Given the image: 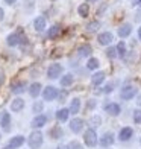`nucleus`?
Listing matches in <instances>:
<instances>
[{"mask_svg":"<svg viewBox=\"0 0 141 149\" xmlns=\"http://www.w3.org/2000/svg\"><path fill=\"white\" fill-rule=\"evenodd\" d=\"M105 111L108 113L109 116H118L120 111H122V108H120L118 104L111 102V104H106V105H105Z\"/></svg>","mask_w":141,"mask_h":149,"instance_id":"ddd939ff","label":"nucleus"},{"mask_svg":"<svg viewBox=\"0 0 141 149\" xmlns=\"http://www.w3.org/2000/svg\"><path fill=\"white\" fill-rule=\"evenodd\" d=\"M68 149H84V146L80 145L79 141L73 140V141H70V143H68Z\"/></svg>","mask_w":141,"mask_h":149,"instance_id":"72a5a7b5","label":"nucleus"},{"mask_svg":"<svg viewBox=\"0 0 141 149\" xmlns=\"http://www.w3.org/2000/svg\"><path fill=\"white\" fill-rule=\"evenodd\" d=\"M5 149H12V148H5Z\"/></svg>","mask_w":141,"mask_h":149,"instance_id":"a18cd8bd","label":"nucleus"},{"mask_svg":"<svg viewBox=\"0 0 141 149\" xmlns=\"http://www.w3.org/2000/svg\"><path fill=\"white\" fill-rule=\"evenodd\" d=\"M56 149H68V146H64V145H59Z\"/></svg>","mask_w":141,"mask_h":149,"instance_id":"79ce46f5","label":"nucleus"},{"mask_svg":"<svg viewBox=\"0 0 141 149\" xmlns=\"http://www.w3.org/2000/svg\"><path fill=\"white\" fill-rule=\"evenodd\" d=\"M24 90H26V82L24 81H18V82L11 84V91L14 94H21V93H24Z\"/></svg>","mask_w":141,"mask_h":149,"instance_id":"2eb2a0df","label":"nucleus"},{"mask_svg":"<svg viewBox=\"0 0 141 149\" xmlns=\"http://www.w3.org/2000/svg\"><path fill=\"white\" fill-rule=\"evenodd\" d=\"M5 82V74L3 73H0V85H2Z\"/></svg>","mask_w":141,"mask_h":149,"instance_id":"58836bf2","label":"nucleus"},{"mask_svg":"<svg viewBox=\"0 0 141 149\" xmlns=\"http://www.w3.org/2000/svg\"><path fill=\"white\" fill-rule=\"evenodd\" d=\"M97 41H99L100 46H109L114 41V35L111 32H102V33H99Z\"/></svg>","mask_w":141,"mask_h":149,"instance_id":"1a4fd4ad","label":"nucleus"},{"mask_svg":"<svg viewBox=\"0 0 141 149\" xmlns=\"http://www.w3.org/2000/svg\"><path fill=\"white\" fill-rule=\"evenodd\" d=\"M137 5H138V6H141V0H138V2H137Z\"/></svg>","mask_w":141,"mask_h":149,"instance_id":"c03bdc74","label":"nucleus"},{"mask_svg":"<svg viewBox=\"0 0 141 149\" xmlns=\"http://www.w3.org/2000/svg\"><path fill=\"white\" fill-rule=\"evenodd\" d=\"M84 141H85V145L88 146V148H94L97 145V132L96 130H93V128H90V130H86L84 132Z\"/></svg>","mask_w":141,"mask_h":149,"instance_id":"7ed1b4c3","label":"nucleus"},{"mask_svg":"<svg viewBox=\"0 0 141 149\" xmlns=\"http://www.w3.org/2000/svg\"><path fill=\"white\" fill-rule=\"evenodd\" d=\"M62 65L61 64H52L49 65V69H47V78H50V79H56L61 76V73H62Z\"/></svg>","mask_w":141,"mask_h":149,"instance_id":"39448f33","label":"nucleus"},{"mask_svg":"<svg viewBox=\"0 0 141 149\" xmlns=\"http://www.w3.org/2000/svg\"><path fill=\"white\" fill-rule=\"evenodd\" d=\"M43 97L44 100H55L58 97V90H56V87H53V85H49V87H46V88L43 90Z\"/></svg>","mask_w":141,"mask_h":149,"instance_id":"0eeeda50","label":"nucleus"},{"mask_svg":"<svg viewBox=\"0 0 141 149\" xmlns=\"http://www.w3.org/2000/svg\"><path fill=\"white\" fill-rule=\"evenodd\" d=\"M5 2L8 3V5H14V3L17 2V0H5Z\"/></svg>","mask_w":141,"mask_h":149,"instance_id":"a19ab883","label":"nucleus"},{"mask_svg":"<svg viewBox=\"0 0 141 149\" xmlns=\"http://www.w3.org/2000/svg\"><path fill=\"white\" fill-rule=\"evenodd\" d=\"M96 100H94V99H90L88 100V104H86V110H93V108H96Z\"/></svg>","mask_w":141,"mask_h":149,"instance_id":"e433bc0d","label":"nucleus"},{"mask_svg":"<svg viewBox=\"0 0 141 149\" xmlns=\"http://www.w3.org/2000/svg\"><path fill=\"white\" fill-rule=\"evenodd\" d=\"M70 114H77L79 111H80V99H77V97H75L70 102Z\"/></svg>","mask_w":141,"mask_h":149,"instance_id":"5701e85b","label":"nucleus"},{"mask_svg":"<svg viewBox=\"0 0 141 149\" xmlns=\"http://www.w3.org/2000/svg\"><path fill=\"white\" fill-rule=\"evenodd\" d=\"M28 145L30 146V149H38L39 146H41L43 145V134H41V131H38V130L32 131L30 135L28 137Z\"/></svg>","mask_w":141,"mask_h":149,"instance_id":"f257e3e1","label":"nucleus"},{"mask_svg":"<svg viewBox=\"0 0 141 149\" xmlns=\"http://www.w3.org/2000/svg\"><path fill=\"white\" fill-rule=\"evenodd\" d=\"M33 28H35V31L41 32L46 29V18L44 17H37L35 20H33Z\"/></svg>","mask_w":141,"mask_h":149,"instance_id":"4be33fe9","label":"nucleus"},{"mask_svg":"<svg viewBox=\"0 0 141 149\" xmlns=\"http://www.w3.org/2000/svg\"><path fill=\"white\" fill-rule=\"evenodd\" d=\"M99 28H100V22H97V20H94V22H90L88 24H86V31H90V32L97 31Z\"/></svg>","mask_w":141,"mask_h":149,"instance_id":"2f4dec72","label":"nucleus"},{"mask_svg":"<svg viewBox=\"0 0 141 149\" xmlns=\"http://www.w3.org/2000/svg\"><path fill=\"white\" fill-rule=\"evenodd\" d=\"M77 53H79V56H82V58H88L93 53V47L90 44H80L77 47Z\"/></svg>","mask_w":141,"mask_h":149,"instance_id":"4468645a","label":"nucleus"},{"mask_svg":"<svg viewBox=\"0 0 141 149\" xmlns=\"http://www.w3.org/2000/svg\"><path fill=\"white\" fill-rule=\"evenodd\" d=\"M117 53H118L120 58H124L126 56V44H124V41H120L117 44Z\"/></svg>","mask_w":141,"mask_h":149,"instance_id":"c756f323","label":"nucleus"},{"mask_svg":"<svg viewBox=\"0 0 141 149\" xmlns=\"http://www.w3.org/2000/svg\"><path fill=\"white\" fill-rule=\"evenodd\" d=\"M137 94H138V91L133 85H124L122 88V91H120V97L123 100H131V99L135 97Z\"/></svg>","mask_w":141,"mask_h":149,"instance_id":"20e7f679","label":"nucleus"},{"mask_svg":"<svg viewBox=\"0 0 141 149\" xmlns=\"http://www.w3.org/2000/svg\"><path fill=\"white\" fill-rule=\"evenodd\" d=\"M112 90H114V84H106L103 88H102V91L103 93H106V94H109V93H112Z\"/></svg>","mask_w":141,"mask_h":149,"instance_id":"c9c22d12","label":"nucleus"},{"mask_svg":"<svg viewBox=\"0 0 141 149\" xmlns=\"http://www.w3.org/2000/svg\"><path fill=\"white\" fill-rule=\"evenodd\" d=\"M24 108V100L23 99H20V97H17V99H12V102H11V110L14 111V113H20Z\"/></svg>","mask_w":141,"mask_h":149,"instance_id":"f3484780","label":"nucleus"},{"mask_svg":"<svg viewBox=\"0 0 141 149\" xmlns=\"http://www.w3.org/2000/svg\"><path fill=\"white\" fill-rule=\"evenodd\" d=\"M106 56H108L109 59H115L118 56L117 47H108V49H106Z\"/></svg>","mask_w":141,"mask_h":149,"instance_id":"7c9ffc66","label":"nucleus"},{"mask_svg":"<svg viewBox=\"0 0 141 149\" xmlns=\"http://www.w3.org/2000/svg\"><path fill=\"white\" fill-rule=\"evenodd\" d=\"M138 38H140V41H141V28L138 29Z\"/></svg>","mask_w":141,"mask_h":149,"instance_id":"37998d69","label":"nucleus"},{"mask_svg":"<svg viewBox=\"0 0 141 149\" xmlns=\"http://www.w3.org/2000/svg\"><path fill=\"white\" fill-rule=\"evenodd\" d=\"M3 17H5V12H3V9H2V8H0V22L3 20Z\"/></svg>","mask_w":141,"mask_h":149,"instance_id":"ea45409f","label":"nucleus"},{"mask_svg":"<svg viewBox=\"0 0 141 149\" xmlns=\"http://www.w3.org/2000/svg\"><path fill=\"white\" fill-rule=\"evenodd\" d=\"M88 125L93 128V130H96V128H99L100 125H102V117L97 116V114H96V116H93V117L88 120Z\"/></svg>","mask_w":141,"mask_h":149,"instance_id":"cd10ccee","label":"nucleus"},{"mask_svg":"<svg viewBox=\"0 0 141 149\" xmlns=\"http://www.w3.org/2000/svg\"><path fill=\"white\" fill-rule=\"evenodd\" d=\"M84 120L82 119H79V117H75L71 122H70V130L71 132H75V134H79V132H82L84 130Z\"/></svg>","mask_w":141,"mask_h":149,"instance_id":"f8f14e48","label":"nucleus"},{"mask_svg":"<svg viewBox=\"0 0 141 149\" xmlns=\"http://www.w3.org/2000/svg\"><path fill=\"white\" fill-rule=\"evenodd\" d=\"M62 135H64V131H62L61 126H53L52 130H50V137L53 140H59Z\"/></svg>","mask_w":141,"mask_h":149,"instance_id":"b1692460","label":"nucleus"},{"mask_svg":"<svg viewBox=\"0 0 141 149\" xmlns=\"http://www.w3.org/2000/svg\"><path fill=\"white\" fill-rule=\"evenodd\" d=\"M99 59L97 58H88V61H86V69L88 70H97L99 69Z\"/></svg>","mask_w":141,"mask_h":149,"instance_id":"c85d7f7f","label":"nucleus"},{"mask_svg":"<svg viewBox=\"0 0 141 149\" xmlns=\"http://www.w3.org/2000/svg\"><path fill=\"white\" fill-rule=\"evenodd\" d=\"M21 41H26V37H23L21 28H20L15 33H9L8 38H6V44H8L9 47H15V46H18Z\"/></svg>","mask_w":141,"mask_h":149,"instance_id":"f03ea898","label":"nucleus"},{"mask_svg":"<svg viewBox=\"0 0 141 149\" xmlns=\"http://www.w3.org/2000/svg\"><path fill=\"white\" fill-rule=\"evenodd\" d=\"M68 116H70V110H68V108H61V110L56 111V119L61 122V123L68 120Z\"/></svg>","mask_w":141,"mask_h":149,"instance_id":"6ab92c4d","label":"nucleus"},{"mask_svg":"<svg viewBox=\"0 0 141 149\" xmlns=\"http://www.w3.org/2000/svg\"><path fill=\"white\" fill-rule=\"evenodd\" d=\"M91 82H93V85L103 84V82H105V73H103V72H96V73L91 76Z\"/></svg>","mask_w":141,"mask_h":149,"instance_id":"412c9836","label":"nucleus"},{"mask_svg":"<svg viewBox=\"0 0 141 149\" xmlns=\"http://www.w3.org/2000/svg\"><path fill=\"white\" fill-rule=\"evenodd\" d=\"M47 120H49V119H47L46 114H37V116L32 119V123H30V126L33 128V130H39V128L46 126Z\"/></svg>","mask_w":141,"mask_h":149,"instance_id":"423d86ee","label":"nucleus"},{"mask_svg":"<svg viewBox=\"0 0 141 149\" xmlns=\"http://www.w3.org/2000/svg\"><path fill=\"white\" fill-rule=\"evenodd\" d=\"M77 12H79V15L80 17H88L90 14V5L88 3H82V5H79V8H77Z\"/></svg>","mask_w":141,"mask_h":149,"instance_id":"bb28decb","label":"nucleus"},{"mask_svg":"<svg viewBox=\"0 0 141 149\" xmlns=\"http://www.w3.org/2000/svg\"><path fill=\"white\" fill-rule=\"evenodd\" d=\"M73 82H75V78H73V74L67 73L61 78V87H70Z\"/></svg>","mask_w":141,"mask_h":149,"instance_id":"a878e982","label":"nucleus"},{"mask_svg":"<svg viewBox=\"0 0 141 149\" xmlns=\"http://www.w3.org/2000/svg\"><path fill=\"white\" fill-rule=\"evenodd\" d=\"M131 32H132V24H129V23H123V24L118 28V35L122 37V38L129 37Z\"/></svg>","mask_w":141,"mask_h":149,"instance_id":"dca6fc26","label":"nucleus"},{"mask_svg":"<svg viewBox=\"0 0 141 149\" xmlns=\"http://www.w3.org/2000/svg\"><path fill=\"white\" fill-rule=\"evenodd\" d=\"M0 126L3 128L5 132H9V130H11V114H8L6 111L0 114Z\"/></svg>","mask_w":141,"mask_h":149,"instance_id":"9d476101","label":"nucleus"},{"mask_svg":"<svg viewBox=\"0 0 141 149\" xmlns=\"http://www.w3.org/2000/svg\"><path fill=\"white\" fill-rule=\"evenodd\" d=\"M133 122H135V123H141V111L140 110H135L133 111Z\"/></svg>","mask_w":141,"mask_h":149,"instance_id":"f704fd0d","label":"nucleus"},{"mask_svg":"<svg viewBox=\"0 0 141 149\" xmlns=\"http://www.w3.org/2000/svg\"><path fill=\"white\" fill-rule=\"evenodd\" d=\"M140 143H141V139H140Z\"/></svg>","mask_w":141,"mask_h":149,"instance_id":"49530a36","label":"nucleus"},{"mask_svg":"<svg viewBox=\"0 0 141 149\" xmlns=\"http://www.w3.org/2000/svg\"><path fill=\"white\" fill-rule=\"evenodd\" d=\"M59 33H61V26H59V24H53L52 28L49 29V32H47V37L53 40V38H56Z\"/></svg>","mask_w":141,"mask_h":149,"instance_id":"393cba45","label":"nucleus"},{"mask_svg":"<svg viewBox=\"0 0 141 149\" xmlns=\"http://www.w3.org/2000/svg\"><path fill=\"white\" fill-rule=\"evenodd\" d=\"M114 141H115V137H114V134H112L111 131H108V132H105L102 137H100L99 143H100V146H103V148H109V146L114 145Z\"/></svg>","mask_w":141,"mask_h":149,"instance_id":"6e6552de","label":"nucleus"},{"mask_svg":"<svg viewBox=\"0 0 141 149\" xmlns=\"http://www.w3.org/2000/svg\"><path fill=\"white\" fill-rule=\"evenodd\" d=\"M23 143H24V137H23V135H15V137H12L9 140V148L15 149V148L23 146Z\"/></svg>","mask_w":141,"mask_h":149,"instance_id":"aec40b11","label":"nucleus"},{"mask_svg":"<svg viewBox=\"0 0 141 149\" xmlns=\"http://www.w3.org/2000/svg\"><path fill=\"white\" fill-rule=\"evenodd\" d=\"M132 135H133V130H132V128L131 126H124L118 132V140L120 141H129L132 139Z\"/></svg>","mask_w":141,"mask_h":149,"instance_id":"9b49d317","label":"nucleus"},{"mask_svg":"<svg viewBox=\"0 0 141 149\" xmlns=\"http://www.w3.org/2000/svg\"><path fill=\"white\" fill-rule=\"evenodd\" d=\"M43 102H38V100H37V102L35 104H33V107H32V110H33V113H35V114H41V111H43Z\"/></svg>","mask_w":141,"mask_h":149,"instance_id":"473e14b6","label":"nucleus"},{"mask_svg":"<svg viewBox=\"0 0 141 149\" xmlns=\"http://www.w3.org/2000/svg\"><path fill=\"white\" fill-rule=\"evenodd\" d=\"M137 105L141 107V94H138V96H137Z\"/></svg>","mask_w":141,"mask_h":149,"instance_id":"4c0bfd02","label":"nucleus"},{"mask_svg":"<svg viewBox=\"0 0 141 149\" xmlns=\"http://www.w3.org/2000/svg\"><path fill=\"white\" fill-rule=\"evenodd\" d=\"M41 88H43V87H41V84H39V82H33V84L29 87V94H30L32 97H38L39 94L43 93Z\"/></svg>","mask_w":141,"mask_h":149,"instance_id":"a211bd4d","label":"nucleus"}]
</instances>
